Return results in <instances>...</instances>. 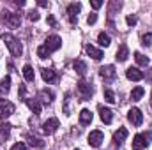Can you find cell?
Masks as SVG:
<instances>
[{
  "instance_id": "1",
  "label": "cell",
  "mask_w": 152,
  "mask_h": 150,
  "mask_svg": "<svg viewBox=\"0 0 152 150\" xmlns=\"http://www.w3.org/2000/svg\"><path fill=\"white\" fill-rule=\"evenodd\" d=\"M4 42H5V46L9 48L11 55H14V57H21V53H23L21 42L14 37V36H11V34H4Z\"/></svg>"
},
{
  "instance_id": "2",
  "label": "cell",
  "mask_w": 152,
  "mask_h": 150,
  "mask_svg": "<svg viewBox=\"0 0 152 150\" xmlns=\"http://www.w3.org/2000/svg\"><path fill=\"white\" fill-rule=\"evenodd\" d=\"M152 140V133H142V134H136L134 138H133V150H143L149 147V143H151Z\"/></svg>"
},
{
  "instance_id": "3",
  "label": "cell",
  "mask_w": 152,
  "mask_h": 150,
  "mask_svg": "<svg viewBox=\"0 0 152 150\" xmlns=\"http://www.w3.org/2000/svg\"><path fill=\"white\" fill-rule=\"evenodd\" d=\"M2 20H4L11 28H18V27L21 25V16L16 14V12H4Z\"/></svg>"
},
{
  "instance_id": "4",
  "label": "cell",
  "mask_w": 152,
  "mask_h": 150,
  "mask_svg": "<svg viewBox=\"0 0 152 150\" xmlns=\"http://www.w3.org/2000/svg\"><path fill=\"white\" fill-rule=\"evenodd\" d=\"M60 46H62V39L58 37V36H48V37H46V41H44V48H46L50 53L57 51Z\"/></svg>"
},
{
  "instance_id": "5",
  "label": "cell",
  "mask_w": 152,
  "mask_h": 150,
  "mask_svg": "<svg viewBox=\"0 0 152 150\" xmlns=\"http://www.w3.org/2000/svg\"><path fill=\"white\" fill-rule=\"evenodd\" d=\"M127 120H129L133 125H142V122H143V113L140 111L138 108H131L129 113H127Z\"/></svg>"
},
{
  "instance_id": "6",
  "label": "cell",
  "mask_w": 152,
  "mask_h": 150,
  "mask_svg": "<svg viewBox=\"0 0 152 150\" xmlns=\"http://www.w3.org/2000/svg\"><path fill=\"white\" fill-rule=\"evenodd\" d=\"M103 140H104V134H103L101 131H92V133L88 134V145H90V147H94V149L101 147Z\"/></svg>"
},
{
  "instance_id": "7",
  "label": "cell",
  "mask_w": 152,
  "mask_h": 150,
  "mask_svg": "<svg viewBox=\"0 0 152 150\" xmlns=\"http://www.w3.org/2000/svg\"><path fill=\"white\" fill-rule=\"evenodd\" d=\"M14 113V104L9 103V101H4L0 99V118H7Z\"/></svg>"
},
{
  "instance_id": "8",
  "label": "cell",
  "mask_w": 152,
  "mask_h": 150,
  "mask_svg": "<svg viewBox=\"0 0 152 150\" xmlns=\"http://www.w3.org/2000/svg\"><path fill=\"white\" fill-rule=\"evenodd\" d=\"M58 125H60V124H58L57 118H48V120L42 124V133H44V134H53V133L58 129Z\"/></svg>"
},
{
  "instance_id": "9",
  "label": "cell",
  "mask_w": 152,
  "mask_h": 150,
  "mask_svg": "<svg viewBox=\"0 0 152 150\" xmlns=\"http://www.w3.org/2000/svg\"><path fill=\"white\" fill-rule=\"evenodd\" d=\"M78 90L81 92V95H83V99H85V101H87V99H90V97H92V92H94V90H92V85H90L88 81H83V79L78 83Z\"/></svg>"
},
{
  "instance_id": "10",
  "label": "cell",
  "mask_w": 152,
  "mask_h": 150,
  "mask_svg": "<svg viewBox=\"0 0 152 150\" xmlns=\"http://www.w3.org/2000/svg\"><path fill=\"white\" fill-rule=\"evenodd\" d=\"M81 11V4L76 2V4H69L67 7V14H69V21L71 23H76L78 21V12Z\"/></svg>"
},
{
  "instance_id": "11",
  "label": "cell",
  "mask_w": 152,
  "mask_h": 150,
  "mask_svg": "<svg viewBox=\"0 0 152 150\" xmlns=\"http://www.w3.org/2000/svg\"><path fill=\"white\" fill-rule=\"evenodd\" d=\"M99 74H101V78H104V79L112 81V79L117 78V71H115L113 66H104V67H101V69H99Z\"/></svg>"
},
{
  "instance_id": "12",
  "label": "cell",
  "mask_w": 152,
  "mask_h": 150,
  "mask_svg": "<svg viewBox=\"0 0 152 150\" xmlns=\"http://www.w3.org/2000/svg\"><path fill=\"white\" fill-rule=\"evenodd\" d=\"M126 76H127V79H131V81H140V79H143V73H142L138 67H129V69L126 71Z\"/></svg>"
},
{
  "instance_id": "13",
  "label": "cell",
  "mask_w": 152,
  "mask_h": 150,
  "mask_svg": "<svg viewBox=\"0 0 152 150\" xmlns=\"http://www.w3.org/2000/svg\"><path fill=\"white\" fill-rule=\"evenodd\" d=\"M99 115H101V120L104 124H112V120H113V111L112 110H108L104 106H99Z\"/></svg>"
},
{
  "instance_id": "14",
  "label": "cell",
  "mask_w": 152,
  "mask_h": 150,
  "mask_svg": "<svg viewBox=\"0 0 152 150\" xmlns=\"http://www.w3.org/2000/svg\"><path fill=\"white\" fill-rule=\"evenodd\" d=\"M127 57H129V50H127V46H126V44H120L118 50H117V57H115V58H117L118 62H126Z\"/></svg>"
},
{
  "instance_id": "15",
  "label": "cell",
  "mask_w": 152,
  "mask_h": 150,
  "mask_svg": "<svg viewBox=\"0 0 152 150\" xmlns=\"http://www.w3.org/2000/svg\"><path fill=\"white\" fill-rule=\"evenodd\" d=\"M92 118H94V115H92V111L90 110H81L80 111V124H83V125H88L90 122H92Z\"/></svg>"
},
{
  "instance_id": "16",
  "label": "cell",
  "mask_w": 152,
  "mask_h": 150,
  "mask_svg": "<svg viewBox=\"0 0 152 150\" xmlns=\"http://www.w3.org/2000/svg\"><path fill=\"white\" fill-rule=\"evenodd\" d=\"M85 50H87V53H88V55H90L94 60H101V58H103V51H101V50H97L96 46H92V44H87V48H85Z\"/></svg>"
},
{
  "instance_id": "17",
  "label": "cell",
  "mask_w": 152,
  "mask_h": 150,
  "mask_svg": "<svg viewBox=\"0 0 152 150\" xmlns=\"http://www.w3.org/2000/svg\"><path fill=\"white\" fill-rule=\"evenodd\" d=\"M127 138V129H124V127H120L118 131H115V134H113V141H115V145H120L124 140Z\"/></svg>"
},
{
  "instance_id": "18",
  "label": "cell",
  "mask_w": 152,
  "mask_h": 150,
  "mask_svg": "<svg viewBox=\"0 0 152 150\" xmlns=\"http://www.w3.org/2000/svg\"><path fill=\"white\" fill-rule=\"evenodd\" d=\"M39 97H41V101H42L44 104H50V103L53 101V92L48 90V88H44V90L39 92Z\"/></svg>"
},
{
  "instance_id": "19",
  "label": "cell",
  "mask_w": 152,
  "mask_h": 150,
  "mask_svg": "<svg viewBox=\"0 0 152 150\" xmlns=\"http://www.w3.org/2000/svg\"><path fill=\"white\" fill-rule=\"evenodd\" d=\"M25 103H27V106L36 113V115L41 113V103H39V99H25Z\"/></svg>"
},
{
  "instance_id": "20",
  "label": "cell",
  "mask_w": 152,
  "mask_h": 150,
  "mask_svg": "<svg viewBox=\"0 0 152 150\" xmlns=\"http://www.w3.org/2000/svg\"><path fill=\"white\" fill-rule=\"evenodd\" d=\"M41 76H42V79L48 81V83H51V81L57 78V76H55V71H53V69H48V67L41 69Z\"/></svg>"
},
{
  "instance_id": "21",
  "label": "cell",
  "mask_w": 152,
  "mask_h": 150,
  "mask_svg": "<svg viewBox=\"0 0 152 150\" xmlns=\"http://www.w3.org/2000/svg\"><path fill=\"white\" fill-rule=\"evenodd\" d=\"M73 67H75V71L80 76H85V73H87V64L83 60H75L73 62Z\"/></svg>"
},
{
  "instance_id": "22",
  "label": "cell",
  "mask_w": 152,
  "mask_h": 150,
  "mask_svg": "<svg viewBox=\"0 0 152 150\" xmlns=\"http://www.w3.org/2000/svg\"><path fill=\"white\" fill-rule=\"evenodd\" d=\"M9 88H11V78L5 76V78L0 81V95H5V94L9 92Z\"/></svg>"
},
{
  "instance_id": "23",
  "label": "cell",
  "mask_w": 152,
  "mask_h": 150,
  "mask_svg": "<svg viewBox=\"0 0 152 150\" xmlns=\"http://www.w3.org/2000/svg\"><path fill=\"white\" fill-rule=\"evenodd\" d=\"M9 133H11V125L9 124H2L0 125V141L5 143V140L9 138Z\"/></svg>"
},
{
  "instance_id": "24",
  "label": "cell",
  "mask_w": 152,
  "mask_h": 150,
  "mask_svg": "<svg viewBox=\"0 0 152 150\" xmlns=\"http://www.w3.org/2000/svg\"><path fill=\"white\" fill-rule=\"evenodd\" d=\"M134 60H136L138 66H149V57H145L140 51H134Z\"/></svg>"
},
{
  "instance_id": "25",
  "label": "cell",
  "mask_w": 152,
  "mask_h": 150,
  "mask_svg": "<svg viewBox=\"0 0 152 150\" xmlns=\"http://www.w3.org/2000/svg\"><path fill=\"white\" fill-rule=\"evenodd\" d=\"M143 94H145V90H143L142 87L133 88V92H131V101H140V99L143 97Z\"/></svg>"
},
{
  "instance_id": "26",
  "label": "cell",
  "mask_w": 152,
  "mask_h": 150,
  "mask_svg": "<svg viewBox=\"0 0 152 150\" xmlns=\"http://www.w3.org/2000/svg\"><path fill=\"white\" fill-rule=\"evenodd\" d=\"M23 76H25V79L27 81H34V78H36V74H34V69H32V66H25L23 67Z\"/></svg>"
},
{
  "instance_id": "27",
  "label": "cell",
  "mask_w": 152,
  "mask_h": 150,
  "mask_svg": "<svg viewBox=\"0 0 152 150\" xmlns=\"http://www.w3.org/2000/svg\"><path fill=\"white\" fill-rule=\"evenodd\" d=\"M97 41H99V44H101V46H104V48H106V46H110V42H112L110 36H108V34H104V32H101V34H99Z\"/></svg>"
},
{
  "instance_id": "28",
  "label": "cell",
  "mask_w": 152,
  "mask_h": 150,
  "mask_svg": "<svg viewBox=\"0 0 152 150\" xmlns=\"http://www.w3.org/2000/svg\"><path fill=\"white\" fill-rule=\"evenodd\" d=\"M37 57H39V58H48V57H50V51L44 48V44L37 48Z\"/></svg>"
},
{
  "instance_id": "29",
  "label": "cell",
  "mask_w": 152,
  "mask_h": 150,
  "mask_svg": "<svg viewBox=\"0 0 152 150\" xmlns=\"http://www.w3.org/2000/svg\"><path fill=\"white\" fill-rule=\"evenodd\" d=\"M142 44H143V46H152V32L142 36Z\"/></svg>"
},
{
  "instance_id": "30",
  "label": "cell",
  "mask_w": 152,
  "mask_h": 150,
  "mask_svg": "<svg viewBox=\"0 0 152 150\" xmlns=\"http://www.w3.org/2000/svg\"><path fill=\"white\" fill-rule=\"evenodd\" d=\"M104 101H108V103H115V94L110 90V88L104 90Z\"/></svg>"
},
{
  "instance_id": "31",
  "label": "cell",
  "mask_w": 152,
  "mask_h": 150,
  "mask_svg": "<svg viewBox=\"0 0 152 150\" xmlns=\"http://www.w3.org/2000/svg\"><path fill=\"white\" fill-rule=\"evenodd\" d=\"M28 140H30V145H32V147H39V149H42V147H44V141H42V140H39V138H32V136H30Z\"/></svg>"
},
{
  "instance_id": "32",
  "label": "cell",
  "mask_w": 152,
  "mask_h": 150,
  "mask_svg": "<svg viewBox=\"0 0 152 150\" xmlns=\"http://www.w3.org/2000/svg\"><path fill=\"white\" fill-rule=\"evenodd\" d=\"M126 23H127L129 27H134V25L138 23V18H136V16H127V18H126Z\"/></svg>"
},
{
  "instance_id": "33",
  "label": "cell",
  "mask_w": 152,
  "mask_h": 150,
  "mask_svg": "<svg viewBox=\"0 0 152 150\" xmlns=\"http://www.w3.org/2000/svg\"><path fill=\"white\" fill-rule=\"evenodd\" d=\"M96 21H97V14H96V12H90L88 18H87V23H88V25H94Z\"/></svg>"
},
{
  "instance_id": "34",
  "label": "cell",
  "mask_w": 152,
  "mask_h": 150,
  "mask_svg": "<svg viewBox=\"0 0 152 150\" xmlns=\"http://www.w3.org/2000/svg\"><path fill=\"white\" fill-rule=\"evenodd\" d=\"M28 20H30V21H37L39 20V12L37 11H30V12H28Z\"/></svg>"
},
{
  "instance_id": "35",
  "label": "cell",
  "mask_w": 152,
  "mask_h": 150,
  "mask_svg": "<svg viewBox=\"0 0 152 150\" xmlns=\"http://www.w3.org/2000/svg\"><path fill=\"white\" fill-rule=\"evenodd\" d=\"M11 150H27V145L20 141V143H16V145H12V149H11Z\"/></svg>"
},
{
  "instance_id": "36",
  "label": "cell",
  "mask_w": 152,
  "mask_h": 150,
  "mask_svg": "<svg viewBox=\"0 0 152 150\" xmlns=\"http://www.w3.org/2000/svg\"><path fill=\"white\" fill-rule=\"evenodd\" d=\"M90 5H92L94 9H99V7L103 5V2H101V0H92V2H90Z\"/></svg>"
},
{
  "instance_id": "37",
  "label": "cell",
  "mask_w": 152,
  "mask_h": 150,
  "mask_svg": "<svg viewBox=\"0 0 152 150\" xmlns=\"http://www.w3.org/2000/svg\"><path fill=\"white\" fill-rule=\"evenodd\" d=\"M48 23H50V25H51V27H57V21H55V18H53V16H51V14H50V16H48Z\"/></svg>"
},
{
  "instance_id": "38",
  "label": "cell",
  "mask_w": 152,
  "mask_h": 150,
  "mask_svg": "<svg viewBox=\"0 0 152 150\" xmlns=\"http://www.w3.org/2000/svg\"><path fill=\"white\" fill-rule=\"evenodd\" d=\"M25 92H27V88H25V85H20V97H25Z\"/></svg>"
},
{
  "instance_id": "39",
  "label": "cell",
  "mask_w": 152,
  "mask_h": 150,
  "mask_svg": "<svg viewBox=\"0 0 152 150\" xmlns=\"http://www.w3.org/2000/svg\"><path fill=\"white\" fill-rule=\"evenodd\" d=\"M16 5H20V7H23V5H25V2H23V0H16Z\"/></svg>"
},
{
  "instance_id": "40",
  "label": "cell",
  "mask_w": 152,
  "mask_h": 150,
  "mask_svg": "<svg viewBox=\"0 0 152 150\" xmlns=\"http://www.w3.org/2000/svg\"><path fill=\"white\" fill-rule=\"evenodd\" d=\"M151 104H152V99H151Z\"/></svg>"
},
{
  "instance_id": "41",
  "label": "cell",
  "mask_w": 152,
  "mask_h": 150,
  "mask_svg": "<svg viewBox=\"0 0 152 150\" xmlns=\"http://www.w3.org/2000/svg\"><path fill=\"white\" fill-rule=\"evenodd\" d=\"M75 150H80V149H75Z\"/></svg>"
}]
</instances>
